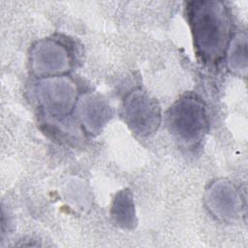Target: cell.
<instances>
[{
	"instance_id": "obj_9",
	"label": "cell",
	"mask_w": 248,
	"mask_h": 248,
	"mask_svg": "<svg viewBox=\"0 0 248 248\" xmlns=\"http://www.w3.org/2000/svg\"><path fill=\"white\" fill-rule=\"evenodd\" d=\"M228 64L230 69L239 75L247 71V37L244 33L236 34L228 45Z\"/></svg>"
},
{
	"instance_id": "obj_4",
	"label": "cell",
	"mask_w": 248,
	"mask_h": 248,
	"mask_svg": "<svg viewBox=\"0 0 248 248\" xmlns=\"http://www.w3.org/2000/svg\"><path fill=\"white\" fill-rule=\"evenodd\" d=\"M36 91L40 103L54 117L67 116L76 105V85L66 77L46 78L39 81Z\"/></svg>"
},
{
	"instance_id": "obj_8",
	"label": "cell",
	"mask_w": 248,
	"mask_h": 248,
	"mask_svg": "<svg viewBox=\"0 0 248 248\" xmlns=\"http://www.w3.org/2000/svg\"><path fill=\"white\" fill-rule=\"evenodd\" d=\"M112 222L124 230H132L137 226V214L134 199L129 189L116 193L110 206Z\"/></svg>"
},
{
	"instance_id": "obj_3",
	"label": "cell",
	"mask_w": 248,
	"mask_h": 248,
	"mask_svg": "<svg viewBox=\"0 0 248 248\" xmlns=\"http://www.w3.org/2000/svg\"><path fill=\"white\" fill-rule=\"evenodd\" d=\"M121 115L131 131L140 137L154 134L161 123V108L158 102L140 89L126 97Z\"/></svg>"
},
{
	"instance_id": "obj_5",
	"label": "cell",
	"mask_w": 248,
	"mask_h": 248,
	"mask_svg": "<svg viewBox=\"0 0 248 248\" xmlns=\"http://www.w3.org/2000/svg\"><path fill=\"white\" fill-rule=\"evenodd\" d=\"M31 67L38 75H56L70 68L67 48L58 41L45 39L37 42L31 49Z\"/></svg>"
},
{
	"instance_id": "obj_2",
	"label": "cell",
	"mask_w": 248,
	"mask_h": 248,
	"mask_svg": "<svg viewBox=\"0 0 248 248\" xmlns=\"http://www.w3.org/2000/svg\"><path fill=\"white\" fill-rule=\"evenodd\" d=\"M167 125L172 137L185 146H194L203 139L207 115L203 103L196 95L179 98L168 110Z\"/></svg>"
},
{
	"instance_id": "obj_1",
	"label": "cell",
	"mask_w": 248,
	"mask_h": 248,
	"mask_svg": "<svg viewBox=\"0 0 248 248\" xmlns=\"http://www.w3.org/2000/svg\"><path fill=\"white\" fill-rule=\"evenodd\" d=\"M188 8L198 55L208 64L218 61L230 42L231 19L228 9L220 1L192 2Z\"/></svg>"
},
{
	"instance_id": "obj_6",
	"label": "cell",
	"mask_w": 248,
	"mask_h": 248,
	"mask_svg": "<svg viewBox=\"0 0 248 248\" xmlns=\"http://www.w3.org/2000/svg\"><path fill=\"white\" fill-rule=\"evenodd\" d=\"M208 210L223 220L236 218L241 210V200L237 190L228 181H215L205 195Z\"/></svg>"
},
{
	"instance_id": "obj_7",
	"label": "cell",
	"mask_w": 248,
	"mask_h": 248,
	"mask_svg": "<svg viewBox=\"0 0 248 248\" xmlns=\"http://www.w3.org/2000/svg\"><path fill=\"white\" fill-rule=\"evenodd\" d=\"M78 114L84 128L91 134H97L110 118L111 108L100 96L88 94L79 100Z\"/></svg>"
}]
</instances>
